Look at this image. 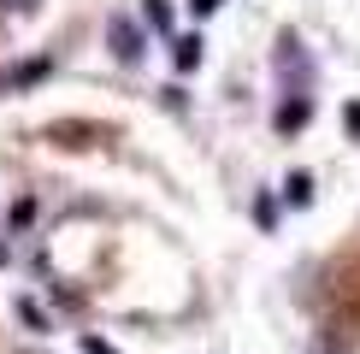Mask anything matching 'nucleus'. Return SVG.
<instances>
[{
  "mask_svg": "<svg viewBox=\"0 0 360 354\" xmlns=\"http://www.w3.org/2000/svg\"><path fill=\"white\" fill-rule=\"evenodd\" d=\"M148 18H154L160 29H166V24H172V12H166V0H148Z\"/></svg>",
  "mask_w": 360,
  "mask_h": 354,
  "instance_id": "8",
  "label": "nucleus"
},
{
  "mask_svg": "<svg viewBox=\"0 0 360 354\" xmlns=\"http://www.w3.org/2000/svg\"><path fill=\"white\" fill-rule=\"evenodd\" d=\"M342 130H349V142H360V100L342 107Z\"/></svg>",
  "mask_w": 360,
  "mask_h": 354,
  "instance_id": "7",
  "label": "nucleus"
},
{
  "mask_svg": "<svg viewBox=\"0 0 360 354\" xmlns=\"http://www.w3.org/2000/svg\"><path fill=\"white\" fill-rule=\"evenodd\" d=\"M83 354H112V348L101 343V336H83Z\"/></svg>",
  "mask_w": 360,
  "mask_h": 354,
  "instance_id": "10",
  "label": "nucleus"
},
{
  "mask_svg": "<svg viewBox=\"0 0 360 354\" xmlns=\"http://www.w3.org/2000/svg\"><path fill=\"white\" fill-rule=\"evenodd\" d=\"M307 107H313L307 95H290V100H283V107H278V130H283V136H295V130L307 124Z\"/></svg>",
  "mask_w": 360,
  "mask_h": 354,
  "instance_id": "2",
  "label": "nucleus"
},
{
  "mask_svg": "<svg viewBox=\"0 0 360 354\" xmlns=\"http://www.w3.org/2000/svg\"><path fill=\"white\" fill-rule=\"evenodd\" d=\"M36 77H48V59H24V65L12 71V83H36Z\"/></svg>",
  "mask_w": 360,
  "mask_h": 354,
  "instance_id": "5",
  "label": "nucleus"
},
{
  "mask_svg": "<svg viewBox=\"0 0 360 354\" xmlns=\"http://www.w3.org/2000/svg\"><path fill=\"white\" fill-rule=\"evenodd\" d=\"M172 65H177V71H195V65H201V36H172Z\"/></svg>",
  "mask_w": 360,
  "mask_h": 354,
  "instance_id": "3",
  "label": "nucleus"
},
{
  "mask_svg": "<svg viewBox=\"0 0 360 354\" xmlns=\"http://www.w3.org/2000/svg\"><path fill=\"white\" fill-rule=\"evenodd\" d=\"M6 6H12V12H36L41 0H6Z\"/></svg>",
  "mask_w": 360,
  "mask_h": 354,
  "instance_id": "11",
  "label": "nucleus"
},
{
  "mask_svg": "<svg viewBox=\"0 0 360 354\" xmlns=\"http://www.w3.org/2000/svg\"><path fill=\"white\" fill-rule=\"evenodd\" d=\"M219 6H224V0H189V12H195V18H213Z\"/></svg>",
  "mask_w": 360,
  "mask_h": 354,
  "instance_id": "9",
  "label": "nucleus"
},
{
  "mask_svg": "<svg viewBox=\"0 0 360 354\" xmlns=\"http://www.w3.org/2000/svg\"><path fill=\"white\" fill-rule=\"evenodd\" d=\"M107 36H112V53H118V59H130V65L142 59V24H130L124 12H118V18L107 24Z\"/></svg>",
  "mask_w": 360,
  "mask_h": 354,
  "instance_id": "1",
  "label": "nucleus"
},
{
  "mask_svg": "<svg viewBox=\"0 0 360 354\" xmlns=\"http://www.w3.org/2000/svg\"><path fill=\"white\" fill-rule=\"evenodd\" d=\"M313 195V177L307 171H290V201H307Z\"/></svg>",
  "mask_w": 360,
  "mask_h": 354,
  "instance_id": "6",
  "label": "nucleus"
},
{
  "mask_svg": "<svg viewBox=\"0 0 360 354\" xmlns=\"http://www.w3.org/2000/svg\"><path fill=\"white\" fill-rule=\"evenodd\" d=\"M18 319H24V324H30V331H36V336H41V331H48V313H41V307H36V301H30V295H24V301H18Z\"/></svg>",
  "mask_w": 360,
  "mask_h": 354,
  "instance_id": "4",
  "label": "nucleus"
}]
</instances>
